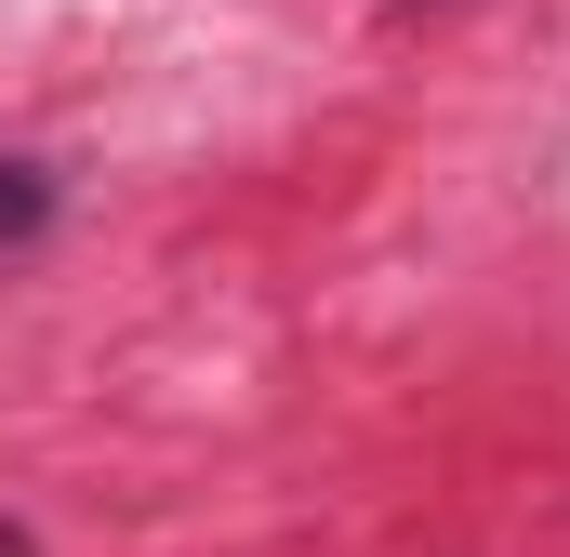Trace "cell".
<instances>
[{
    "mask_svg": "<svg viewBox=\"0 0 570 557\" xmlns=\"http://www.w3.org/2000/svg\"><path fill=\"white\" fill-rule=\"evenodd\" d=\"M27 226H40V173H27V159H0V253H13Z\"/></svg>",
    "mask_w": 570,
    "mask_h": 557,
    "instance_id": "1",
    "label": "cell"
},
{
    "mask_svg": "<svg viewBox=\"0 0 570 557\" xmlns=\"http://www.w3.org/2000/svg\"><path fill=\"white\" fill-rule=\"evenodd\" d=\"M0 557H27V531H0Z\"/></svg>",
    "mask_w": 570,
    "mask_h": 557,
    "instance_id": "2",
    "label": "cell"
}]
</instances>
